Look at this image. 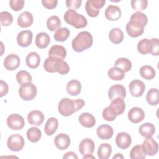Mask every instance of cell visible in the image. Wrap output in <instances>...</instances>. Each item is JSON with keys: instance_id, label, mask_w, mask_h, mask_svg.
<instances>
[{"instance_id": "6da1fadb", "label": "cell", "mask_w": 159, "mask_h": 159, "mask_svg": "<svg viewBox=\"0 0 159 159\" xmlns=\"http://www.w3.org/2000/svg\"><path fill=\"white\" fill-rule=\"evenodd\" d=\"M85 104L82 99L72 100L69 98H63L59 102L58 110L59 113L65 117H68L81 109Z\"/></svg>"}, {"instance_id": "7a4b0ae2", "label": "cell", "mask_w": 159, "mask_h": 159, "mask_svg": "<svg viewBox=\"0 0 159 159\" xmlns=\"http://www.w3.org/2000/svg\"><path fill=\"white\" fill-rule=\"evenodd\" d=\"M43 68L48 73L58 72L60 75H66L70 71V66L66 61L53 57H48L45 60Z\"/></svg>"}, {"instance_id": "3957f363", "label": "cell", "mask_w": 159, "mask_h": 159, "mask_svg": "<svg viewBox=\"0 0 159 159\" xmlns=\"http://www.w3.org/2000/svg\"><path fill=\"white\" fill-rule=\"evenodd\" d=\"M93 42V36L88 31H82L73 39L71 46L75 52H81L89 48Z\"/></svg>"}, {"instance_id": "277c9868", "label": "cell", "mask_w": 159, "mask_h": 159, "mask_svg": "<svg viewBox=\"0 0 159 159\" xmlns=\"http://www.w3.org/2000/svg\"><path fill=\"white\" fill-rule=\"evenodd\" d=\"M65 21L76 29H82L87 25L86 18L82 14H78L75 10L69 9L63 16Z\"/></svg>"}, {"instance_id": "5b68a950", "label": "cell", "mask_w": 159, "mask_h": 159, "mask_svg": "<svg viewBox=\"0 0 159 159\" xmlns=\"http://www.w3.org/2000/svg\"><path fill=\"white\" fill-rule=\"evenodd\" d=\"M37 88L31 82L25 83L20 85L19 89V96L24 101H31L37 95Z\"/></svg>"}, {"instance_id": "8992f818", "label": "cell", "mask_w": 159, "mask_h": 159, "mask_svg": "<svg viewBox=\"0 0 159 159\" xmlns=\"http://www.w3.org/2000/svg\"><path fill=\"white\" fill-rule=\"evenodd\" d=\"M105 3V0H88L85 4L86 13L91 17H97Z\"/></svg>"}, {"instance_id": "52a82bcc", "label": "cell", "mask_w": 159, "mask_h": 159, "mask_svg": "<svg viewBox=\"0 0 159 159\" xmlns=\"http://www.w3.org/2000/svg\"><path fill=\"white\" fill-rule=\"evenodd\" d=\"M25 144L24 139L22 135L15 134L10 135L7 140L8 148L12 152H19L22 150Z\"/></svg>"}, {"instance_id": "ba28073f", "label": "cell", "mask_w": 159, "mask_h": 159, "mask_svg": "<svg viewBox=\"0 0 159 159\" xmlns=\"http://www.w3.org/2000/svg\"><path fill=\"white\" fill-rule=\"evenodd\" d=\"M9 128L14 130H21L25 125L24 118L18 114H10L6 120Z\"/></svg>"}, {"instance_id": "9c48e42d", "label": "cell", "mask_w": 159, "mask_h": 159, "mask_svg": "<svg viewBox=\"0 0 159 159\" xmlns=\"http://www.w3.org/2000/svg\"><path fill=\"white\" fill-rule=\"evenodd\" d=\"M129 22L134 27L144 29V27L148 22V18L144 13L142 12H135L131 15Z\"/></svg>"}, {"instance_id": "30bf717a", "label": "cell", "mask_w": 159, "mask_h": 159, "mask_svg": "<svg viewBox=\"0 0 159 159\" xmlns=\"http://www.w3.org/2000/svg\"><path fill=\"white\" fill-rule=\"evenodd\" d=\"M142 147L146 155L149 156L156 155L158 150V143L152 137L145 138L142 142Z\"/></svg>"}, {"instance_id": "8fae6325", "label": "cell", "mask_w": 159, "mask_h": 159, "mask_svg": "<svg viewBox=\"0 0 159 159\" xmlns=\"http://www.w3.org/2000/svg\"><path fill=\"white\" fill-rule=\"evenodd\" d=\"M129 89L132 96L135 98L140 97L145 91V84L143 81L139 80H134L130 83Z\"/></svg>"}, {"instance_id": "7c38bea8", "label": "cell", "mask_w": 159, "mask_h": 159, "mask_svg": "<svg viewBox=\"0 0 159 159\" xmlns=\"http://www.w3.org/2000/svg\"><path fill=\"white\" fill-rule=\"evenodd\" d=\"M132 143L130 135L127 132H121L117 134L116 137V143L118 148L125 150L128 148Z\"/></svg>"}, {"instance_id": "4fadbf2b", "label": "cell", "mask_w": 159, "mask_h": 159, "mask_svg": "<svg viewBox=\"0 0 159 159\" xmlns=\"http://www.w3.org/2000/svg\"><path fill=\"white\" fill-rule=\"evenodd\" d=\"M32 31L29 30L21 31L17 35V42L22 47H27L32 43Z\"/></svg>"}, {"instance_id": "5bb4252c", "label": "cell", "mask_w": 159, "mask_h": 159, "mask_svg": "<svg viewBox=\"0 0 159 159\" xmlns=\"http://www.w3.org/2000/svg\"><path fill=\"white\" fill-rule=\"evenodd\" d=\"M127 117L131 122L138 124L144 119L145 112L142 108L139 107H134L128 112Z\"/></svg>"}, {"instance_id": "9a60e30c", "label": "cell", "mask_w": 159, "mask_h": 159, "mask_svg": "<svg viewBox=\"0 0 159 159\" xmlns=\"http://www.w3.org/2000/svg\"><path fill=\"white\" fill-rule=\"evenodd\" d=\"M126 96V90L122 84H114L111 86L108 91V97L111 101L116 98H125Z\"/></svg>"}, {"instance_id": "2e32d148", "label": "cell", "mask_w": 159, "mask_h": 159, "mask_svg": "<svg viewBox=\"0 0 159 159\" xmlns=\"http://www.w3.org/2000/svg\"><path fill=\"white\" fill-rule=\"evenodd\" d=\"M20 63V58L14 53L8 55L4 60V66L9 71H13L17 69Z\"/></svg>"}, {"instance_id": "e0dca14e", "label": "cell", "mask_w": 159, "mask_h": 159, "mask_svg": "<svg viewBox=\"0 0 159 159\" xmlns=\"http://www.w3.org/2000/svg\"><path fill=\"white\" fill-rule=\"evenodd\" d=\"M95 145L93 140L89 138L83 139L79 145V152L82 155L93 154L94 151Z\"/></svg>"}, {"instance_id": "ac0fdd59", "label": "cell", "mask_w": 159, "mask_h": 159, "mask_svg": "<svg viewBox=\"0 0 159 159\" xmlns=\"http://www.w3.org/2000/svg\"><path fill=\"white\" fill-rule=\"evenodd\" d=\"M71 143L70 137L68 135L61 133L57 135L55 139H54V143L56 147L60 150H64L67 149Z\"/></svg>"}, {"instance_id": "d6986e66", "label": "cell", "mask_w": 159, "mask_h": 159, "mask_svg": "<svg viewBox=\"0 0 159 159\" xmlns=\"http://www.w3.org/2000/svg\"><path fill=\"white\" fill-rule=\"evenodd\" d=\"M138 52L143 55L152 53L153 50V43L152 39H143L137 43Z\"/></svg>"}, {"instance_id": "ffe728a7", "label": "cell", "mask_w": 159, "mask_h": 159, "mask_svg": "<svg viewBox=\"0 0 159 159\" xmlns=\"http://www.w3.org/2000/svg\"><path fill=\"white\" fill-rule=\"evenodd\" d=\"M104 14L107 20L114 21L120 19L122 15V12L120 9L117 6L109 5L106 9Z\"/></svg>"}, {"instance_id": "44dd1931", "label": "cell", "mask_w": 159, "mask_h": 159, "mask_svg": "<svg viewBox=\"0 0 159 159\" xmlns=\"http://www.w3.org/2000/svg\"><path fill=\"white\" fill-rule=\"evenodd\" d=\"M27 120L30 125L39 126L43 122L44 116L40 111L33 110L28 114Z\"/></svg>"}, {"instance_id": "7402d4cb", "label": "cell", "mask_w": 159, "mask_h": 159, "mask_svg": "<svg viewBox=\"0 0 159 159\" xmlns=\"http://www.w3.org/2000/svg\"><path fill=\"white\" fill-rule=\"evenodd\" d=\"M96 134L99 139L102 140H109L112 137L114 130L111 125L102 124L97 128Z\"/></svg>"}, {"instance_id": "603a6c76", "label": "cell", "mask_w": 159, "mask_h": 159, "mask_svg": "<svg viewBox=\"0 0 159 159\" xmlns=\"http://www.w3.org/2000/svg\"><path fill=\"white\" fill-rule=\"evenodd\" d=\"M33 22V16L29 11L22 12L19 14L17 18V24L22 28H26L31 26Z\"/></svg>"}, {"instance_id": "cb8c5ba5", "label": "cell", "mask_w": 159, "mask_h": 159, "mask_svg": "<svg viewBox=\"0 0 159 159\" xmlns=\"http://www.w3.org/2000/svg\"><path fill=\"white\" fill-rule=\"evenodd\" d=\"M78 120L82 126L86 128H91L96 124L95 117L88 112L82 113L79 116Z\"/></svg>"}, {"instance_id": "d4e9b609", "label": "cell", "mask_w": 159, "mask_h": 159, "mask_svg": "<svg viewBox=\"0 0 159 159\" xmlns=\"http://www.w3.org/2000/svg\"><path fill=\"white\" fill-rule=\"evenodd\" d=\"M50 42V37L47 33L40 32L38 33L35 37V45L40 48H45L48 47Z\"/></svg>"}, {"instance_id": "484cf974", "label": "cell", "mask_w": 159, "mask_h": 159, "mask_svg": "<svg viewBox=\"0 0 159 159\" xmlns=\"http://www.w3.org/2000/svg\"><path fill=\"white\" fill-rule=\"evenodd\" d=\"M25 63L28 67L32 69L37 68L40 63V55L35 52H30L26 57Z\"/></svg>"}, {"instance_id": "4316f807", "label": "cell", "mask_w": 159, "mask_h": 159, "mask_svg": "<svg viewBox=\"0 0 159 159\" xmlns=\"http://www.w3.org/2000/svg\"><path fill=\"white\" fill-rule=\"evenodd\" d=\"M49 57H53L63 60L66 56V50L61 45H54L48 50Z\"/></svg>"}, {"instance_id": "83f0119b", "label": "cell", "mask_w": 159, "mask_h": 159, "mask_svg": "<svg viewBox=\"0 0 159 159\" xmlns=\"http://www.w3.org/2000/svg\"><path fill=\"white\" fill-rule=\"evenodd\" d=\"M81 91V83L77 80H72L68 82L66 84L67 93L73 96L78 95Z\"/></svg>"}, {"instance_id": "f1b7e54d", "label": "cell", "mask_w": 159, "mask_h": 159, "mask_svg": "<svg viewBox=\"0 0 159 159\" xmlns=\"http://www.w3.org/2000/svg\"><path fill=\"white\" fill-rule=\"evenodd\" d=\"M139 134L145 138L152 137L155 132V125L150 122H146L142 124L139 129Z\"/></svg>"}, {"instance_id": "f546056e", "label": "cell", "mask_w": 159, "mask_h": 159, "mask_svg": "<svg viewBox=\"0 0 159 159\" xmlns=\"http://www.w3.org/2000/svg\"><path fill=\"white\" fill-rule=\"evenodd\" d=\"M109 38L112 43L114 44H119L124 40L123 32L119 28H113L109 33Z\"/></svg>"}, {"instance_id": "4dcf8cb0", "label": "cell", "mask_w": 159, "mask_h": 159, "mask_svg": "<svg viewBox=\"0 0 159 159\" xmlns=\"http://www.w3.org/2000/svg\"><path fill=\"white\" fill-rule=\"evenodd\" d=\"M58 127V121L55 117H50L46 122L44 131L46 135H52Z\"/></svg>"}, {"instance_id": "1f68e13d", "label": "cell", "mask_w": 159, "mask_h": 159, "mask_svg": "<svg viewBox=\"0 0 159 159\" xmlns=\"http://www.w3.org/2000/svg\"><path fill=\"white\" fill-rule=\"evenodd\" d=\"M112 153V147L109 143H103L101 144L98 149L97 154L99 159H107Z\"/></svg>"}, {"instance_id": "d6a6232c", "label": "cell", "mask_w": 159, "mask_h": 159, "mask_svg": "<svg viewBox=\"0 0 159 159\" xmlns=\"http://www.w3.org/2000/svg\"><path fill=\"white\" fill-rule=\"evenodd\" d=\"M110 106L116 111L117 116L121 115L125 109V104L121 98H116L111 101Z\"/></svg>"}, {"instance_id": "836d02e7", "label": "cell", "mask_w": 159, "mask_h": 159, "mask_svg": "<svg viewBox=\"0 0 159 159\" xmlns=\"http://www.w3.org/2000/svg\"><path fill=\"white\" fill-rule=\"evenodd\" d=\"M27 139L32 143L37 142L42 137V132L41 130L36 127H32L29 128L26 133Z\"/></svg>"}, {"instance_id": "e575fe53", "label": "cell", "mask_w": 159, "mask_h": 159, "mask_svg": "<svg viewBox=\"0 0 159 159\" xmlns=\"http://www.w3.org/2000/svg\"><path fill=\"white\" fill-rule=\"evenodd\" d=\"M140 75L143 78L150 80L155 78L156 72L152 66L150 65H143L140 68Z\"/></svg>"}, {"instance_id": "d590c367", "label": "cell", "mask_w": 159, "mask_h": 159, "mask_svg": "<svg viewBox=\"0 0 159 159\" xmlns=\"http://www.w3.org/2000/svg\"><path fill=\"white\" fill-rule=\"evenodd\" d=\"M114 66L117 67L122 70H123L125 73L129 71L132 68V63L130 60H129L127 58L121 57L119 58H117L115 63H114Z\"/></svg>"}, {"instance_id": "8d00e7d4", "label": "cell", "mask_w": 159, "mask_h": 159, "mask_svg": "<svg viewBox=\"0 0 159 159\" xmlns=\"http://www.w3.org/2000/svg\"><path fill=\"white\" fill-rule=\"evenodd\" d=\"M146 99L150 106H156L158 104V89L157 88H151L147 92Z\"/></svg>"}, {"instance_id": "74e56055", "label": "cell", "mask_w": 159, "mask_h": 159, "mask_svg": "<svg viewBox=\"0 0 159 159\" xmlns=\"http://www.w3.org/2000/svg\"><path fill=\"white\" fill-rule=\"evenodd\" d=\"M107 75L112 80L120 81L124 78L125 72L121 69L114 66L108 70Z\"/></svg>"}, {"instance_id": "f35d334b", "label": "cell", "mask_w": 159, "mask_h": 159, "mask_svg": "<svg viewBox=\"0 0 159 159\" xmlns=\"http://www.w3.org/2000/svg\"><path fill=\"white\" fill-rule=\"evenodd\" d=\"M70 32L66 27L58 29L54 34V39L58 42H65L69 37Z\"/></svg>"}, {"instance_id": "ab89813d", "label": "cell", "mask_w": 159, "mask_h": 159, "mask_svg": "<svg viewBox=\"0 0 159 159\" xmlns=\"http://www.w3.org/2000/svg\"><path fill=\"white\" fill-rule=\"evenodd\" d=\"M147 155L143 150L142 145L134 146L130 152V157L132 159H144Z\"/></svg>"}, {"instance_id": "60d3db41", "label": "cell", "mask_w": 159, "mask_h": 159, "mask_svg": "<svg viewBox=\"0 0 159 159\" xmlns=\"http://www.w3.org/2000/svg\"><path fill=\"white\" fill-rule=\"evenodd\" d=\"M61 20L57 16H52L48 18L47 20V27L50 31L57 30L60 28Z\"/></svg>"}, {"instance_id": "b9f144b4", "label": "cell", "mask_w": 159, "mask_h": 159, "mask_svg": "<svg viewBox=\"0 0 159 159\" xmlns=\"http://www.w3.org/2000/svg\"><path fill=\"white\" fill-rule=\"evenodd\" d=\"M125 29L127 34L130 37L133 38H137L140 36L143 33L144 31V29H140L134 27L132 25H131L129 22L126 24Z\"/></svg>"}, {"instance_id": "7bdbcfd3", "label": "cell", "mask_w": 159, "mask_h": 159, "mask_svg": "<svg viewBox=\"0 0 159 159\" xmlns=\"http://www.w3.org/2000/svg\"><path fill=\"white\" fill-rule=\"evenodd\" d=\"M16 80L18 83L22 84L25 83L31 82L32 80V78L28 71L25 70H21L17 73Z\"/></svg>"}, {"instance_id": "ee69618b", "label": "cell", "mask_w": 159, "mask_h": 159, "mask_svg": "<svg viewBox=\"0 0 159 159\" xmlns=\"http://www.w3.org/2000/svg\"><path fill=\"white\" fill-rule=\"evenodd\" d=\"M0 22L2 26H9L13 22V17L10 12L7 11H2L0 12Z\"/></svg>"}, {"instance_id": "f6af8a7d", "label": "cell", "mask_w": 159, "mask_h": 159, "mask_svg": "<svg viewBox=\"0 0 159 159\" xmlns=\"http://www.w3.org/2000/svg\"><path fill=\"white\" fill-rule=\"evenodd\" d=\"M102 116L103 119L107 121H113L117 116L116 111L110 106L103 109Z\"/></svg>"}, {"instance_id": "bcb514c9", "label": "cell", "mask_w": 159, "mask_h": 159, "mask_svg": "<svg viewBox=\"0 0 159 159\" xmlns=\"http://www.w3.org/2000/svg\"><path fill=\"white\" fill-rule=\"evenodd\" d=\"M131 7L137 12H141L145 10L148 5L147 0H132L130 2Z\"/></svg>"}, {"instance_id": "7dc6e473", "label": "cell", "mask_w": 159, "mask_h": 159, "mask_svg": "<svg viewBox=\"0 0 159 159\" xmlns=\"http://www.w3.org/2000/svg\"><path fill=\"white\" fill-rule=\"evenodd\" d=\"M24 2V0H11L9 1V6L13 11H19L23 9Z\"/></svg>"}, {"instance_id": "c3c4849f", "label": "cell", "mask_w": 159, "mask_h": 159, "mask_svg": "<svg viewBox=\"0 0 159 159\" xmlns=\"http://www.w3.org/2000/svg\"><path fill=\"white\" fill-rule=\"evenodd\" d=\"M66 7L69 9L76 10L80 7L82 1L81 0H66Z\"/></svg>"}, {"instance_id": "681fc988", "label": "cell", "mask_w": 159, "mask_h": 159, "mask_svg": "<svg viewBox=\"0 0 159 159\" xmlns=\"http://www.w3.org/2000/svg\"><path fill=\"white\" fill-rule=\"evenodd\" d=\"M42 3L45 8L48 9H53L55 8L58 4L57 0H42Z\"/></svg>"}, {"instance_id": "f907efd6", "label": "cell", "mask_w": 159, "mask_h": 159, "mask_svg": "<svg viewBox=\"0 0 159 159\" xmlns=\"http://www.w3.org/2000/svg\"><path fill=\"white\" fill-rule=\"evenodd\" d=\"M9 91V86L6 82L3 80L0 81V97L2 98L6 95Z\"/></svg>"}, {"instance_id": "816d5d0a", "label": "cell", "mask_w": 159, "mask_h": 159, "mask_svg": "<svg viewBox=\"0 0 159 159\" xmlns=\"http://www.w3.org/2000/svg\"><path fill=\"white\" fill-rule=\"evenodd\" d=\"M153 43V50L152 55L158 56L159 55V40L157 38L152 39Z\"/></svg>"}, {"instance_id": "f5cc1de1", "label": "cell", "mask_w": 159, "mask_h": 159, "mask_svg": "<svg viewBox=\"0 0 159 159\" xmlns=\"http://www.w3.org/2000/svg\"><path fill=\"white\" fill-rule=\"evenodd\" d=\"M63 158H73V159H78V157L77 155L73 152H66L63 157Z\"/></svg>"}, {"instance_id": "db71d44e", "label": "cell", "mask_w": 159, "mask_h": 159, "mask_svg": "<svg viewBox=\"0 0 159 159\" xmlns=\"http://www.w3.org/2000/svg\"><path fill=\"white\" fill-rule=\"evenodd\" d=\"M83 159H84V158H93V159H95V157L93 156L92 154H87V155H83Z\"/></svg>"}, {"instance_id": "11a10c76", "label": "cell", "mask_w": 159, "mask_h": 159, "mask_svg": "<svg viewBox=\"0 0 159 159\" xmlns=\"http://www.w3.org/2000/svg\"><path fill=\"white\" fill-rule=\"evenodd\" d=\"M113 159H115V158H124V157L123 155L121 154V153H116L113 157H112Z\"/></svg>"}]
</instances>
